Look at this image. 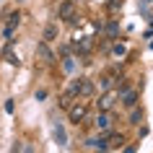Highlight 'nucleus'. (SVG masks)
Here are the masks:
<instances>
[{"instance_id":"1","label":"nucleus","mask_w":153,"mask_h":153,"mask_svg":"<svg viewBox=\"0 0 153 153\" xmlns=\"http://www.w3.org/2000/svg\"><path fill=\"white\" fill-rule=\"evenodd\" d=\"M68 94H73V96H91L94 94V83L88 78H78V81L70 83V91Z\"/></svg>"},{"instance_id":"2","label":"nucleus","mask_w":153,"mask_h":153,"mask_svg":"<svg viewBox=\"0 0 153 153\" xmlns=\"http://www.w3.org/2000/svg\"><path fill=\"white\" fill-rule=\"evenodd\" d=\"M86 112H88V106L83 104V101H81V104H70V106H68V117H70V122H75V125L83 122Z\"/></svg>"},{"instance_id":"3","label":"nucleus","mask_w":153,"mask_h":153,"mask_svg":"<svg viewBox=\"0 0 153 153\" xmlns=\"http://www.w3.org/2000/svg\"><path fill=\"white\" fill-rule=\"evenodd\" d=\"M94 125H96L101 132H109V130H112V125H114V117H112L109 112H101V114L96 117V122H94Z\"/></svg>"},{"instance_id":"4","label":"nucleus","mask_w":153,"mask_h":153,"mask_svg":"<svg viewBox=\"0 0 153 153\" xmlns=\"http://www.w3.org/2000/svg\"><path fill=\"white\" fill-rule=\"evenodd\" d=\"M114 101H117V91H106L104 96L99 99V109H101V112H109L114 106Z\"/></svg>"},{"instance_id":"5","label":"nucleus","mask_w":153,"mask_h":153,"mask_svg":"<svg viewBox=\"0 0 153 153\" xmlns=\"http://www.w3.org/2000/svg\"><path fill=\"white\" fill-rule=\"evenodd\" d=\"M60 18L62 21H73L75 18V5H73L70 0H65L62 5H60Z\"/></svg>"},{"instance_id":"6","label":"nucleus","mask_w":153,"mask_h":153,"mask_svg":"<svg viewBox=\"0 0 153 153\" xmlns=\"http://www.w3.org/2000/svg\"><path fill=\"white\" fill-rule=\"evenodd\" d=\"M122 104L132 109V106L137 104V91L135 88H122Z\"/></svg>"},{"instance_id":"7","label":"nucleus","mask_w":153,"mask_h":153,"mask_svg":"<svg viewBox=\"0 0 153 153\" xmlns=\"http://www.w3.org/2000/svg\"><path fill=\"white\" fill-rule=\"evenodd\" d=\"M52 137H55L57 145H68V135H65V127L60 122H55V127H52Z\"/></svg>"},{"instance_id":"8","label":"nucleus","mask_w":153,"mask_h":153,"mask_svg":"<svg viewBox=\"0 0 153 153\" xmlns=\"http://www.w3.org/2000/svg\"><path fill=\"white\" fill-rule=\"evenodd\" d=\"M86 148H94V151H106V140L104 137H91V140H86Z\"/></svg>"},{"instance_id":"9","label":"nucleus","mask_w":153,"mask_h":153,"mask_svg":"<svg viewBox=\"0 0 153 153\" xmlns=\"http://www.w3.org/2000/svg\"><path fill=\"white\" fill-rule=\"evenodd\" d=\"M3 60H5L8 65H18V55H16V52H13L10 47H5V49H3Z\"/></svg>"},{"instance_id":"10","label":"nucleus","mask_w":153,"mask_h":153,"mask_svg":"<svg viewBox=\"0 0 153 153\" xmlns=\"http://www.w3.org/2000/svg\"><path fill=\"white\" fill-rule=\"evenodd\" d=\"M36 52H39V57L44 60V62H52V60H55V57H52V52L47 49V44H44V42H42L39 47H36Z\"/></svg>"},{"instance_id":"11","label":"nucleus","mask_w":153,"mask_h":153,"mask_svg":"<svg viewBox=\"0 0 153 153\" xmlns=\"http://www.w3.org/2000/svg\"><path fill=\"white\" fill-rule=\"evenodd\" d=\"M122 143H125L122 135H109L106 137V148H122Z\"/></svg>"},{"instance_id":"12","label":"nucleus","mask_w":153,"mask_h":153,"mask_svg":"<svg viewBox=\"0 0 153 153\" xmlns=\"http://www.w3.org/2000/svg\"><path fill=\"white\" fill-rule=\"evenodd\" d=\"M91 47H94V42H91L88 36H86V39H81L78 44H75V49H78V52H91Z\"/></svg>"},{"instance_id":"13","label":"nucleus","mask_w":153,"mask_h":153,"mask_svg":"<svg viewBox=\"0 0 153 153\" xmlns=\"http://www.w3.org/2000/svg\"><path fill=\"white\" fill-rule=\"evenodd\" d=\"M55 36H57V26H52V24H49L47 29H44V42H52Z\"/></svg>"},{"instance_id":"14","label":"nucleus","mask_w":153,"mask_h":153,"mask_svg":"<svg viewBox=\"0 0 153 153\" xmlns=\"http://www.w3.org/2000/svg\"><path fill=\"white\" fill-rule=\"evenodd\" d=\"M140 122H143V109H140V112H132V117H130V125H140Z\"/></svg>"},{"instance_id":"15","label":"nucleus","mask_w":153,"mask_h":153,"mask_svg":"<svg viewBox=\"0 0 153 153\" xmlns=\"http://www.w3.org/2000/svg\"><path fill=\"white\" fill-rule=\"evenodd\" d=\"M70 104H73V94H65V96H62V101H60V106H62V109H68Z\"/></svg>"},{"instance_id":"16","label":"nucleus","mask_w":153,"mask_h":153,"mask_svg":"<svg viewBox=\"0 0 153 153\" xmlns=\"http://www.w3.org/2000/svg\"><path fill=\"white\" fill-rule=\"evenodd\" d=\"M18 18H21L18 13H8V26H10V29H13V26H18Z\"/></svg>"},{"instance_id":"17","label":"nucleus","mask_w":153,"mask_h":153,"mask_svg":"<svg viewBox=\"0 0 153 153\" xmlns=\"http://www.w3.org/2000/svg\"><path fill=\"white\" fill-rule=\"evenodd\" d=\"M117 31H120V26L114 24V21H112L109 26H106V34H109V36H117Z\"/></svg>"},{"instance_id":"18","label":"nucleus","mask_w":153,"mask_h":153,"mask_svg":"<svg viewBox=\"0 0 153 153\" xmlns=\"http://www.w3.org/2000/svg\"><path fill=\"white\" fill-rule=\"evenodd\" d=\"M112 52H114L117 57H122L125 52H127V49H125V44H114V47H112Z\"/></svg>"},{"instance_id":"19","label":"nucleus","mask_w":153,"mask_h":153,"mask_svg":"<svg viewBox=\"0 0 153 153\" xmlns=\"http://www.w3.org/2000/svg\"><path fill=\"white\" fill-rule=\"evenodd\" d=\"M62 70H65V73L73 70V57H65V60H62Z\"/></svg>"},{"instance_id":"20","label":"nucleus","mask_w":153,"mask_h":153,"mask_svg":"<svg viewBox=\"0 0 153 153\" xmlns=\"http://www.w3.org/2000/svg\"><path fill=\"white\" fill-rule=\"evenodd\" d=\"M101 86H104V88H112V75H104V78H101Z\"/></svg>"},{"instance_id":"21","label":"nucleus","mask_w":153,"mask_h":153,"mask_svg":"<svg viewBox=\"0 0 153 153\" xmlns=\"http://www.w3.org/2000/svg\"><path fill=\"white\" fill-rule=\"evenodd\" d=\"M106 5H109V10H114V8H117V5H122V0H109Z\"/></svg>"},{"instance_id":"22","label":"nucleus","mask_w":153,"mask_h":153,"mask_svg":"<svg viewBox=\"0 0 153 153\" xmlns=\"http://www.w3.org/2000/svg\"><path fill=\"white\" fill-rule=\"evenodd\" d=\"M143 3H151V0H143Z\"/></svg>"}]
</instances>
